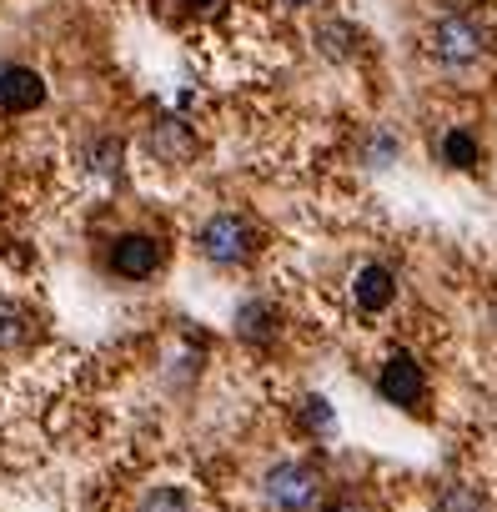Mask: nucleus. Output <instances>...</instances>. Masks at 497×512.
Segmentation results:
<instances>
[{
	"mask_svg": "<svg viewBox=\"0 0 497 512\" xmlns=\"http://www.w3.org/2000/svg\"><path fill=\"white\" fill-rule=\"evenodd\" d=\"M196 251L216 267H241V262H252V251H257V226L236 211H216L196 231Z\"/></svg>",
	"mask_w": 497,
	"mask_h": 512,
	"instance_id": "nucleus-1",
	"label": "nucleus"
},
{
	"mask_svg": "<svg viewBox=\"0 0 497 512\" xmlns=\"http://www.w3.org/2000/svg\"><path fill=\"white\" fill-rule=\"evenodd\" d=\"M262 497L272 512H312L322 502V472L312 462H277L262 477Z\"/></svg>",
	"mask_w": 497,
	"mask_h": 512,
	"instance_id": "nucleus-2",
	"label": "nucleus"
},
{
	"mask_svg": "<svg viewBox=\"0 0 497 512\" xmlns=\"http://www.w3.org/2000/svg\"><path fill=\"white\" fill-rule=\"evenodd\" d=\"M427 51H432L437 66H452L457 71V66H472V61L487 56V31L472 16H442L432 26V36H427Z\"/></svg>",
	"mask_w": 497,
	"mask_h": 512,
	"instance_id": "nucleus-3",
	"label": "nucleus"
},
{
	"mask_svg": "<svg viewBox=\"0 0 497 512\" xmlns=\"http://www.w3.org/2000/svg\"><path fill=\"white\" fill-rule=\"evenodd\" d=\"M161 262H166V251H161V241L146 236V231L116 236V246H111V272L126 277V282H146V277H156Z\"/></svg>",
	"mask_w": 497,
	"mask_h": 512,
	"instance_id": "nucleus-4",
	"label": "nucleus"
},
{
	"mask_svg": "<svg viewBox=\"0 0 497 512\" xmlns=\"http://www.w3.org/2000/svg\"><path fill=\"white\" fill-rule=\"evenodd\" d=\"M422 387H427V382H422V367H417V357H407V352L387 357L382 372H377V392H382V402H392V407H417Z\"/></svg>",
	"mask_w": 497,
	"mask_h": 512,
	"instance_id": "nucleus-5",
	"label": "nucleus"
},
{
	"mask_svg": "<svg viewBox=\"0 0 497 512\" xmlns=\"http://www.w3.org/2000/svg\"><path fill=\"white\" fill-rule=\"evenodd\" d=\"M41 101H46V81L31 66H6V71H0V106H6L11 116H26Z\"/></svg>",
	"mask_w": 497,
	"mask_h": 512,
	"instance_id": "nucleus-6",
	"label": "nucleus"
},
{
	"mask_svg": "<svg viewBox=\"0 0 497 512\" xmlns=\"http://www.w3.org/2000/svg\"><path fill=\"white\" fill-rule=\"evenodd\" d=\"M392 297H397V277L387 272V267H362L357 272V282H352V302L367 312V317H377V312H387L392 307Z\"/></svg>",
	"mask_w": 497,
	"mask_h": 512,
	"instance_id": "nucleus-7",
	"label": "nucleus"
},
{
	"mask_svg": "<svg viewBox=\"0 0 497 512\" xmlns=\"http://www.w3.org/2000/svg\"><path fill=\"white\" fill-rule=\"evenodd\" d=\"M151 151L156 156H166V161H186L191 151H196V141H191V131L181 126V121H156V131H151Z\"/></svg>",
	"mask_w": 497,
	"mask_h": 512,
	"instance_id": "nucleus-8",
	"label": "nucleus"
},
{
	"mask_svg": "<svg viewBox=\"0 0 497 512\" xmlns=\"http://www.w3.org/2000/svg\"><path fill=\"white\" fill-rule=\"evenodd\" d=\"M487 507L492 502H487V492L477 482H447L437 492V502H432V512H487Z\"/></svg>",
	"mask_w": 497,
	"mask_h": 512,
	"instance_id": "nucleus-9",
	"label": "nucleus"
},
{
	"mask_svg": "<svg viewBox=\"0 0 497 512\" xmlns=\"http://www.w3.org/2000/svg\"><path fill=\"white\" fill-rule=\"evenodd\" d=\"M317 46H322V56L347 61V56L357 51V31H352L347 21H322V26H317Z\"/></svg>",
	"mask_w": 497,
	"mask_h": 512,
	"instance_id": "nucleus-10",
	"label": "nucleus"
},
{
	"mask_svg": "<svg viewBox=\"0 0 497 512\" xmlns=\"http://www.w3.org/2000/svg\"><path fill=\"white\" fill-rule=\"evenodd\" d=\"M236 332H241L246 342H267V337H272V307H267V302H246V307L236 312Z\"/></svg>",
	"mask_w": 497,
	"mask_h": 512,
	"instance_id": "nucleus-11",
	"label": "nucleus"
},
{
	"mask_svg": "<svg viewBox=\"0 0 497 512\" xmlns=\"http://www.w3.org/2000/svg\"><path fill=\"white\" fill-rule=\"evenodd\" d=\"M442 161L472 171V166H477V141H472V131H447V136H442Z\"/></svg>",
	"mask_w": 497,
	"mask_h": 512,
	"instance_id": "nucleus-12",
	"label": "nucleus"
},
{
	"mask_svg": "<svg viewBox=\"0 0 497 512\" xmlns=\"http://www.w3.org/2000/svg\"><path fill=\"white\" fill-rule=\"evenodd\" d=\"M136 512H191V497H186L181 487H151V492L136 502Z\"/></svg>",
	"mask_w": 497,
	"mask_h": 512,
	"instance_id": "nucleus-13",
	"label": "nucleus"
},
{
	"mask_svg": "<svg viewBox=\"0 0 497 512\" xmlns=\"http://www.w3.org/2000/svg\"><path fill=\"white\" fill-rule=\"evenodd\" d=\"M302 417H307L312 432H332V427H337V417H332V407H327L322 397H302Z\"/></svg>",
	"mask_w": 497,
	"mask_h": 512,
	"instance_id": "nucleus-14",
	"label": "nucleus"
},
{
	"mask_svg": "<svg viewBox=\"0 0 497 512\" xmlns=\"http://www.w3.org/2000/svg\"><path fill=\"white\" fill-rule=\"evenodd\" d=\"M91 166H96L101 176H111V171L121 166V141H111V136H106V141H101V146L91 151Z\"/></svg>",
	"mask_w": 497,
	"mask_h": 512,
	"instance_id": "nucleus-15",
	"label": "nucleus"
},
{
	"mask_svg": "<svg viewBox=\"0 0 497 512\" xmlns=\"http://www.w3.org/2000/svg\"><path fill=\"white\" fill-rule=\"evenodd\" d=\"M327 512H367V507H362V502H352V497H347V502H337V507H327Z\"/></svg>",
	"mask_w": 497,
	"mask_h": 512,
	"instance_id": "nucleus-16",
	"label": "nucleus"
},
{
	"mask_svg": "<svg viewBox=\"0 0 497 512\" xmlns=\"http://www.w3.org/2000/svg\"><path fill=\"white\" fill-rule=\"evenodd\" d=\"M186 6H191V11H216L221 0H186Z\"/></svg>",
	"mask_w": 497,
	"mask_h": 512,
	"instance_id": "nucleus-17",
	"label": "nucleus"
},
{
	"mask_svg": "<svg viewBox=\"0 0 497 512\" xmlns=\"http://www.w3.org/2000/svg\"><path fill=\"white\" fill-rule=\"evenodd\" d=\"M287 6H312V0H287Z\"/></svg>",
	"mask_w": 497,
	"mask_h": 512,
	"instance_id": "nucleus-18",
	"label": "nucleus"
}]
</instances>
